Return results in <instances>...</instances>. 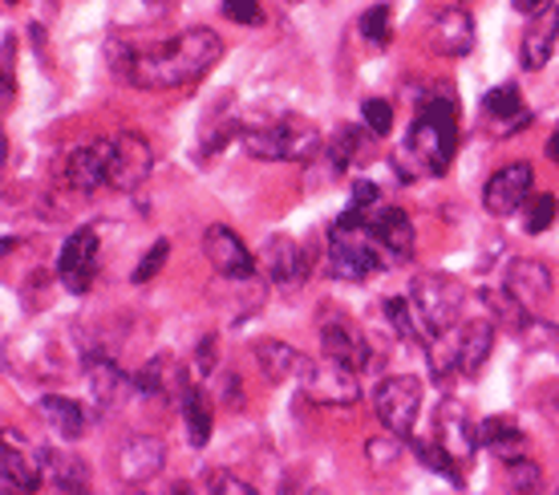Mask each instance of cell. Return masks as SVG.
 Returning <instances> with one entry per match:
<instances>
[{"label":"cell","mask_w":559,"mask_h":495,"mask_svg":"<svg viewBox=\"0 0 559 495\" xmlns=\"http://www.w3.org/2000/svg\"><path fill=\"white\" fill-rule=\"evenodd\" d=\"M288 4H296V0H288Z\"/></svg>","instance_id":"816d5d0a"},{"label":"cell","mask_w":559,"mask_h":495,"mask_svg":"<svg viewBox=\"0 0 559 495\" xmlns=\"http://www.w3.org/2000/svg\"><path fill=\"white\" fill-rule=\"evenodd\" d=\"M390 264V252L373 240L369 227L333 224V232H329V272L336 281H369V276L385 272Z\"/></svg>","instance_id":"5b68a950"},{"label":"cell","mask_w":559,"mask_h":495,"mask_svg":"<svg viewBox=\"0 0 559 495\" xmlns=\"http://www.w3.org/2000/svg\"><path fill=\"white\" fill-rule=\"evenodd\" d=\"M357 28H361V37L373 45V49H390V42H393L390 4H373V9H365L361 21H357Z\"/></svg>","instance_id":"836d02e7"},{"label":"cell","mask_w":559,"mask_h":495,"mask_svg":"<svg viewBox=\"0 0 559 495\" xmlns=\"http://www.w3.org/2000/svg\"><path fill=\"white\" fill-rule=\"evenodd\" d=\"M98 260H102V240L98 227L85 224L78 227L70 240L61 244V256H57V281L66 284L70 293H90V284L98 276Z\"/></svg>","instance_id":"ba28073f"},{"label":"cell","mask_w":559,"mask_h":495,"mask_svg":"<svg viewBox=\"0 0 559 495\" xmlns=\"http://www.w3.org/2000/svg\"><path fill=\"white\" fill-rule=\"evenodd\" d=\"M134 382H139V390L146 398H175V402H179L182 390L191 386V369L182 366V362H175V357L158 354L142 366V374Z\"/></svg>","instance_id":"cb8c5ba5"},{"label":"cell","mask_w":559,"mask_h":495,"mask_svg":"<svg viewBox=\"0 0 559 495\" xmlns=\"http://www.w3.org/2000/svg\"><path fill=\"white\" fill-rule=\"evenodd\" d=\"M317 333H321V345H324V357L336 362V366H349V369H369L373 366V341L365 338V329L345 317L341 309L333 305H324L321 317H317Z\"/></svg>","instance_id":"8992f818"},{"label":"cell","mask_w":559,"mask_h":495,"mask_svg":"<svg viewBox=\"0 0 559 495\" xmlns=\"http://www.w3.org/2000/svg\"><path fill=\"white\" fill-rule=\"evenodd\" d=\"M454 155H459V102L450 94L426 98L406 134V146L397 155V170H402V179H414V175L438 179L450 170Z\"/></svg>","instance_id":"7a4b0ae2"},{"label":"cell","mask_w":559,"mask_h":495,"mask_svg":"<svg viewBox=\"0 0 559 495\" xmlns=\"http://www.w3.org/2000/svg\"><path fill=\"white\" fill-rule=\"evenodd\" d=\"M215 362H219V341H215V333H207L195 350V374H211Z\"/></svg>","instance_id":"7bdbcfd3"},{"label":"cell","mask_w":559,"mask_h":495,"mask_svg":"<svg viewBox=\"0 0 559 495\" xmlns=\"http://www.w3.org/2000/svg\"><path fill=\"white\" fill-rule=\"evenodd\" d=\"M409 439H402V435H381V439H369L365 443V455H369V468L378 471H390L397 459H402V447H406Z\"/></svg>","instance_id":"d590c367"},{"label":"cell","mask_w":559,"mask_h":495,"mask_svg":"<svg viewBox=\"0 0 559 495\" xmlns=\"http://www.w3.org/2000/svg\"><path fill=\"white\" fill-rule=\"evenodd\" d=\"M478 447H487L495 451L499 459H515V455H527V439H523V431H519L515 419H483L478 423Z\"/></svg>","instance_id":"4316f807"},{"label":"cell","mask_w":559,"mask_h":495,"mask_svg":"<svg viewBox=\"0 0 559 495\" xmlns=\"http://www.w3.org/2000/svg\"><path fill=\"white\" fill-rule=\"evenodd\" d=\"M255 362L264 369L267 382H300L308 386L312 382V374H317V362L305 357L300 350H293L288 341L280 338H264L255 341Z\"/></svg>","instance_id":"5bb4252c"},{"label":"cell","mask_w":559,"mask_h":495,"mask_svg":"<svg viewBox=\"0 0 559 495\" xmlns=\"http://www.w3.org/2000/svg\"><path fill=\"white\" fill-rule=\"evenodd\" d=\"M373 130L369 127H336L333 142H324V151H329V163H333L336 175H345L353 163H365V158L373 155Z\"/></svg>","instance_id":"484cf974"},{"label":"cell","mask_w":559,"mask_h":495,"mask_svg":"<svg viewBox=\"0 0 559 495\" xmlns=\"http://www.w3.org/2000/svg\"><path fill=\"white\" fill-rule=\"evenodd\" d=\"M478 300L487 305L490 321H499V326L511 329V333H523L527 317H532V309H527V305H523V300H519L507 284H499V288H483V293H478Z\"/></svg>","instance_id":"4dcf8cb0"},{"label":"cell","mask_w":559,"mask_h":495,"mask_svg":"<svg viewBox=\"0 0 559 495\" xmlns=\"http://www.w3.org/2000/svg\"><path fill=\"white\" fill-rule=\"evenodd\" d=\"M503 284L527 305V309H539V305L551 300V293H556V272H551V264L535 260V256H515L503 272Z\"/></svg>","instance_id":"2e32d148"},{"label":"cell","mask_w":559,"mask_h":495,"mask_svg":"<svg viewBox=\"0 0 559 495\" xmlns=\"http://www.w3.org/2000/svg\"><path fill=\"white\" fill-rule=\"evenodd\" d=\"M224 16L236 25H264V0H224Z\"/></svg>","instance_id":"ab89813d"},{"label":"cell","mask_w":559,"mask_h":495,"mask_svg":"<svg viewBox=\"0 0 559 495\" xmlns=\"http://www.w3.org/2000/svg\"><path fill=\"white\" fill-rule=\"evenodd\" d=\"M41 468L45 475L53 480L57 492H90V471L78 455H66V451H41Z\"/></svg>","instance_id":"f546056e"},{"label":"cell","mask_w":559,"mask_h":495,"mask_svg":"<svg viewBox=\"0 0 559 495\" xmlns=\"http://www.w3.org/2000/svg\"><path fill=\"white\" fill-rule=\"evenodd\" d=\"M4 4H9V9H13V4H16V0H4Z\"/></svg>","instance_id":"681fc988"},{"label":"cell","mask_w":559,"mask_h":495,"mask_svg":"<svg viewBox=\"0 0 559 495\" xmlns=\"http://www.w3.org/2000/svg\"><path fill=\"white\" fill-rule=\"evenodd\" d=\"M154 170V146L142 134L127 130L110 139V163H106V184L110 191H139Z\"/></svg>","instance_id":"9c48e42d"},{"label":"cell","mask_w":559,"mask_h":495,"mask_svg":"<svg viewBox=\"0 0 559 495\" xmlns=\"http://www.w3.org/2000/svg\"><path fill=\"white\" fill-rule=\"evenodd\" d=\"M547 4H556V0H515V9H519V13H527V16L544 13Z\"/></svg>","instance_id":"f6af8a7d"},{"label":"cell","mask_w":559,"mask_h":495,"mask_svg":"<svg viewBox=\"0 0 559 495\" xmlns=\"http://www.w3.org/2000/svg\"><path fill=\"white\" fill-rule=\"evenodd\" d=\"M532 187H535L532 163H507V167L495 170L487 179V187H483V208H487V215H495V220H511L519 208H527Z\"/></svg>","instance_id":"30bf717a"},{"label":"cell","mask_w":559,"mask_h":495,"mask_svg":"<svg viewBox=\"0 0 559 495\" xmlns=\"http://www.w3.org/2000/svg\"><path fill=\"white\" fill-rule=\"evenodd\" d=\"M433 439L442 443L459 463H471V455L478 447V426L466 419V411L459 406H442L438 411V423H433Z\"/></svg>","instance_id":"d4e9b609"},{"label":"cell","mask_w":559,"mask_h":495,"mask_svg":"<svg viewBox=\"0 0 559 495\" xmlns=\"http://www.w3.org/2000/svg\"><path fill=\"white\" fill-rule=\"evenodd\" d=\"M260 272L276 288H296V284L308 281V252L293 236H272L260 248Z\"/></svg>","instance_id":"9a60e30c"},{"label":"cell","mask_w":559,"mask_h":495,"mask_svg":"<svg viewBox=\"0 0 559 495\" xmlns=\"http://www.w3.org/2000/svg\"><path fill=\"white\" fill-rule=\"evenodd\" d=\"M203 252L207 264L227 281H252L255 276V256L252 248L239 240V232H231L227 224H211L203 232Z\"/></svg>","instance_id":"8fae6325"},{"label":"cell","mask_w":559,"mask_h":495,"mask_svg":"<svg viewBox=\"0 0 559 495\" xmlns=\"http://www.w3.org/2000/svg\"><path fill=\"white\" fill-rule=\"evenodd\" d=\"M37 463H41V459H37ZM37 463L21 451L16 431H4V443H0V487H4V492H37L45 475V468H37Z\"/></svg>","instance_id":"44dd1931"},{"label":"cell","mask_w":559,"mask_h":495,"mask_svg":"<svg viewBox=\"0 0 559 495\" xmlns=\"http://www.w3.org/2000/svg\"><path fill=\"white\" fill-rule=\"evenodd\" d=\"M409 300L418 309L421 326L430 333V341L447 329L462 326V309H466V284L450 272H418L409 284Z\"/></svg>","instance_id":"277c9868"},{"label":"cell","mask_w":559,"mask_h":495,"mask_svg":"<svg viewBox=\"0 0 559 495\" xmlns=\"http://www.w3.org/2000/svg\"><path fill=\"white\" fill-rule=\"evenodd\" d=\"M106 163H110V139L85 142L66 158V184L73 191H82V196H94L102 187H110L106 184Z\"/></svg>","instance_id":"e0dca14e"},{"label":"cell","mask_w":559,"mask_h":495,"mask_svg":"<svg viewBox=\"0 0 559 495\" xmlns=\"http://www.w3.org/2000/svg\"><path fill=\"white\" fill-rule=\"evenodd\" d=\"M385 317H390L393 333H397L402 341H409V345H430V333H426V326H421V317L409 297L385 300Z\"/></svg>","instance_id":"1f68e13d"},{"label":"cell","mask_w":559,"mask_h":495,"mask_svg":"<svg viewBox=\"0 0 559 495\" xmlns=\"http://www.w3.org/2000/svg\"><path fill=\"white\" fill-rule=\"evenodd\" d=\"M308 398L317 402V406H353V402H361V386H357V369L349 366H336V362H329V366H317V374H312V382L305 386Z\"/></svg>","instance_id":"d6986e66"},{"label":"cell","mask_w":559,"mask_h":495,"mask_svg":"<svg viewBox=\"0 0 559 495\" xmlns=\"http://www.w3.org/2000/svg\"><path fill=\"white\" fill-rule=\"evenodd\" d=\"M483 118H487L490 130H499V134H515L532 122L535 114L527 110V102L519 94L515 82L499 85V90H490L487 98H483Z\"/></svg>","instance_id":"ffe728a7"},{"label":"cell","mask_w":559,"mask_h":495,"mask_svg":"<svg viewBox=\"0 0 559 495\" xmlns=\"http://www.w3.org/2000/svg\"><path fill=\"white\" fill-rule=\"evenodd\" d=\"M495 338H499V329H495L490 317H478V321L459 326V366H454V374L478 378V369L487 366L490 350H495Z\"/></svg>","instance_id":"603a6c76"},{"label":"cell","mask_w":559,"mask_h":495,"mask_svg":"<svg viewBox=\"0 0 559 495\" xmlns=\"http://www.w3.org/2000/svg\"><path fill=\"white\" fill-rule=\"evenodd\" d=\"M239 146L264 163H308L324 151V139L305 118H280L272 127H243Z\"/></svg>","instance_id":"3957f363"},{"label":"cell","mask_w":559,"mask_h":495,"mask_svg":"<svg viewBox=\"0 0 559 495\" xmlns=\"http://www.w3.org/2000/svg\"><path fill=\"white\" fill-rule=\"evenodd\" d=\"M544 414H547V419H551V426H556V431H559V390L544 402Z\"/></svg>","instance_id":"bcb514c9"},{"label":"cell","mask_w":559,"mask_h":495,"mask_svg":"<svg viewBox=\"0 0 559 495\" xmlns=\"http://www.w3.org/2000/svg\"><path fill=\"white\" fill-rule=\"evenodd\" d=\"M519 338L527 341L532 350H551V345H559V326H551V321H539V317H527V326H523V333Z\"/></svg>","instance_id":"60d3db41"},{"label":"cell","mask_w":559,"mask_h":495,"mask_svg":"<svg viewBox=\"0 0 559 495\" xmlns=\"http://www.w3.org/2000/svg\"><path fill=\"white\" fill-rule=\"evenodd\" d=\"M409 443H414V455H418L426 468L438 471V475H447L450 483H462V463L447 451V447H442V443L438 439H414V435H409Z\"/></svg>","instance_id":"d6a6232c"},{"label":"cell","mask_w":559,"mask_h":495,"mask_svg":"<svg viewBox=\"0 0 559 495\" xmlns=\"http://www.w3.org/2000/svg\"><path fill=\"white\" fill-rule=\"evenodd\" d=\"M146 4H163V0H146Z\"/></svg>","instance_id":"f907efd6"},{"label":"cell","mask_w":559,"mask_h":495,"mask_svg":"<svg viewBox=\"0 0 559 495\" xmlns=\"http://www.w3.org/2000/svg\"><path fill=\"white\" fill-rule=\"evenodd\" d=\"M207 492H224V495H255V487L248 480H236V475H227V471H215L211 480H203Z\"/></svg>","instance_id":"b9f144b4"},{"label":"cell","mask_w":559,"mask_h":495,"mask_svg":"<svg viewBox=\"0 0 559 495\" xmlns=\"http://www.w3.org/2000/svg\"><path fill=\"white\" fill-rule=\"evenodd\" d=\"M547 158H551V163L559 167V127L551 130V139H547Z\"/></svg>","instance_id":"c3c4849f"},{"label":"cell","mask_w":559,"mask_h":495,"mask_svg":"<svg viewBox=\"0 0 559 495\" xmlns=\"http://www.w3.org/2000/svg\"><path fill=\"white\" fill-rule=\"evenodd\" d=\"M4 49H0V73H4V78H13V61H16V37L13 33H4Z\"/></svg>","instance_id":"ee69618b"},{"label":"cell","mask_w":559,"mask_h":495,"mask_svg":"<svg viewBox=\"0 0 559 495\" xmlns=\"http://www.w3.org/2000/svg\"><path fill=\"white\" fill-rule=\"evenodd\" d=\"M361 122L378 139H390V130H393V106L385 98H365L361 102Z\"/></svg>","instance_id":"74e56055"},{"label":"cell","mask_w":559,"mask_h":495,"mask_svg":"<svg viewBox=\"0 0 559 495\" xmlns=\"http://www.w3.org/2000/svg\"><path fill=\"white\" fill-rule=\"evenodd\" d=\"M426 49L438 57H466L475 49V16L462 4L438 9L430 21V33H426Z\"/></svg>","instance_id":"4fadbf2b"},{"label":"cell","mask_w":559,"mask_h":495,"mask_svg":"<svg viewBox=\"0 0 559 495\" xmlns=\"http://www.w3.org/2000/svg\"><path fill=\"white\" fill-rule=\"evenodd\" d=\"M179 414H182V426H187V443L191 447H207V439H211V402H207V394L199 390L195 382L182 390V398H179Z\"/></svg>","instance_id":"f1b7e54d"},{"label":"cell","mask_w":559,"mask_h":495,"mask_svg":"<svg viewBox=\"0 0 559 495\" xmlns=\"http://www.w3.org/2000/svg\"><path fill=\"white\" fill-rule=\"evenodd\" d=\"M503 475H507V483H511L515 492H535V487L544 483V475H539V463H535V459H527V455L503 459Z\"/></svg>","instance_id":"e575fe53"},{"label":"cell","mask_w":559,"mask_h":495,"mask_svg":"<svg viewBox=\"0 0 559 495\" xmlns=\"http://www.w3.org/2000/svg\"><path fill=\"white\" fill-rule=\"evenodd\" d=\"M559 45V4H547L544 13L532 16V25L523 33V45H519V66L523 70H544L551 54Z\"/></svg>","instance_id":"ac0fdd59"},{"label":"cell","mask_w":559,"mask_h":495,"mask_svg":"<svg viewBox=\"0 0 559 495\" xmlns=\"http://www.w3.org/2000/svg\"><path fill=\"white\" fill-rule=\"evenodd\" d=\"M114 463H118V480L130 483V487H142L167 468V443L158 435H127L118 455H114Z\"/></svg>","instance_id":"7c38bea8"},{"label":"cell","mask_w":559,"mask_h":495,"mask_svg":"<svg viewBox=\"0 0 559 495\" xmlns=\"http://www.w3.org/2000/svg\"><path fill=\"white\" fill-rule=\"evenodd\" d=\"M556 212H559L556 196H535L532 208H527V220H523V227H527L532 236H539V232H547V227L556 224Z\"/></svg>","instance_id":"f35d334b"},{"label":"cell","mask_w":559,"mask_h":495,"mask_svg":"<svg viewBox=\"0 0 559 495\" xmlns=\"http://www.w3.org/2000/svg\"><path fill=\"white\" fill-rule=\"evenodd\" d=\"M167 260H170V240H154L146 252H142V260L134 264V272H130V281L134 284H151L158 272L167 269Z\"/></svg>","instance_id":"8d00e7d4"},{"label":"cell","mask_w":559,"mask_h":495,"mask_svg":"<svg viewBox=\"0 0 559 495\" xmlns=\"http://www.w3.org/2000/svg\"><path fill=\"white\" fill-rule=\"evenodd\" d=\"M37 411H41V419L53 426V435H61V439L73 443L85 435L82 402H73V398H66V394H45L41 402H37Z\"/></svg>","instance_id":"83f0119b"},{"label":"cell","mask_w":559,"mask_h":495,"mask_svg":"<svg viewBox=\"0 0 559 495\" xmlns=\"http://www.w3.org/2000/svg\"><path fill=\"white\" fill-rule=\"evenodd\" d=\"M85 382H90V394L98 398L102 411H110V406H118L130 390H139V382L127 378V369H118L114 357H102V354H94L85 362Z\"/></svg>","instance_id":"7402d4cb"},{"label":"cell","mask_w":559,"mask_h":495,"mask_svg":"<svg viewBox=\"0 0 559 495\" xmlns=\"http://www.w3.org/2000/svg\"><path fill=\"white\" fill-rule=\"evenodd\" d=\"M219 57H224V37L207 25H195L182 28L179 37L163 42L151 54H134L122 78L139 90H175L211 73L219 66Z\"/></svg>","instance_id":"6da1fadb"},{"label":"cell","mask_w":559,"mask_h":495,"mask_svg":"<svg viewBox=\"0 0 559 495\" xmlns=\"http://www.w3.org/2000/svg\"><path fill=\"white\" fill-rule=\"evenodd\" d=\"M227 398H231L227 406H243V386H239L236 378H227Z\"/></svg>","instance_id":"7dc6e473"},{"label":"cell","mask_w":559,"mask_h":495,"mask_svg":"<svg viewBox=\"0 0 559 495\" xmlns=\"http://www.w3.org/2000/svg\"><path fill=\"white\" fill-rule=\"evenodd\" d=\"M373 414L381 419L385 431L409 439L421 414V382L414 374H390V378H381L378 390H373Z\"/></svg>","instance_id":"52a82bcc"}]
</instances>
